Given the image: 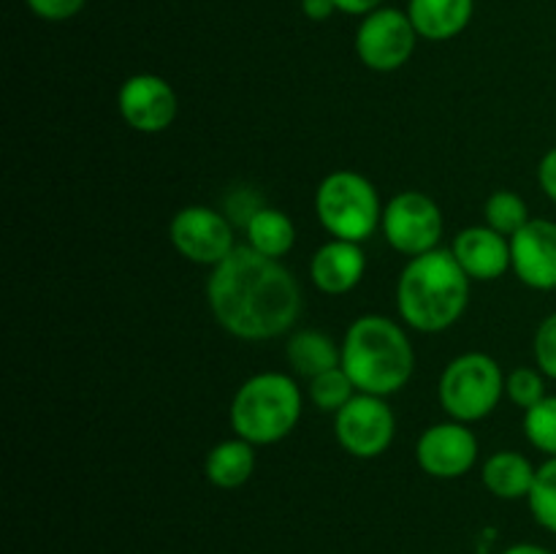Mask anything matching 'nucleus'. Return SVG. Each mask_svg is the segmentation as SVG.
I'll use <instances>...</instances> for the list:
<instances>
[{
  "mask_svg": "<svg viewBox=\"0 0 556 554\" xmlns=\"http://www.w3.org/2000/svg\"><path fill=\"white\" fill-rule=\"evenodd\" d=\"M532 353H535V364L546 378L556 380V313L546 315L541 320L532 340Z\"/></svg>",
  "mask_w": 556,
  "mask_h": 554,
  "instance_id": "a878e982",
  "label": "nucleus"
},
{
  "mask_svg": "<svg viewBox=\"0 0 556 554\" xmlns=\"http://www.w3.org/2000/svg\"><path fill=\"white\" fill-rule=\"evenodd\" d=\"M380 226L391 248L416 259L438 248L443 237V212L432 196L421 190H402L383 206Z\"/></svg>",
  "mask_w": 556,
  "mask_h": 554,
  "instance_id": "0eeeda50",
  "label": "nucleus"
},
{
  "mask_svg": "<svg viewBox=\"0 0 556 554\" xmlns=\"http://www.w3.org/2000/svg\"><path fill=\"white\" fill-rule=\"evenodd\" d=\"M117 109L125 123L139 134H163L177 119L179 98L163 76L136 74L119 87Z\"/></svg>",
  "mask_w": 556,
  "mask_h": 554,
  "instance_id": "9b49d317",
  "label": "nucleus"
},
{
  "mask_svg": "<svg viewBox=\"0 0 556 554\" xmlns=\"http://www.w3.org/2000/svg\"><path fill=\"white\" fill-rule=\"evenodd\" d=\"M416 459L427 476L443 478H462L472 470L478 459V438L467 424L462 421H443L432 424L421 432L416 445Z\"/></svg>",
  "mask_w": 556,
  "mask_h": 554,
  "instance_id": "f8f14e48",
  "label": "nucleus"
},
{
  "mask_svg": "<svg viewBox=\"0 0 556 554\" xmlns=\"http://www.w3.org/2000/svg\"><path fill=\"white\" fill-rule=\"evenodd\" d=\"M472 9H476V0H410L407 16L418 38L448 41L470 25Z\"/></svg>",
  "mask_w": 556,
  "mask_h": 554,
  "instance_id": "dca6fc26",
  "label": "nucleus"
},
{
  "mask_svg": "<svg viewBox=\"0 0 556 554\" xmlns=\"http://www.w3.org/2000/svg\"><path fill=\"white\" fill-rule=\"evenodd\" d=\"M503 554H554L552 549L541 546V543H514V546L505 549Z\"/></svg>",
  "mask_w": 556,
  "mask_h": 554,
  "instance_id": "7c9ffc66",
  "label": "nucleus"
},
{
  "mask_svg": "<svg viewBox=\"0 0 556 554\" xmlns=\"http://www.w3.org/2000/svg\"><path fill=\"white\" fill-rule=\"evenodd\" d=\"M337 443L358 459H375L386 454L396 435V418L386 396L358 391L345 407L334 413Z\"/></svg>",
  "mask_w": 556,
  "mask_h": 554,
  "instance_id": "6e6552de",
  "label": "nucleus"
},
{
  "mask_svg": "<svg viewBox=\"0 0 556 554\" xmlns=\"http://www.w3.org/2000/svg\"><path fill=\"white\" fill-rule=\"evenodd\" d=\"M206 302L228 335L248 342L275 340L302 315V288L282 261L261 255L250 244L233 253L206 280Z\"/></svg>",
  "mask_w": 556,
  "mask_h": 554,
  "instance_id": "f257e3e1",
  "label": "nucleus"
},
{
  "mask_svg": "<svg viewBox=\"0 0 556 554\" xmlns=\"http://www.w3.org/2000/svg\"><path fill=\"white\" fill-rule=\"evenodd\" d=\"M505 378L508 375L489 353H462L440 375V405L454 421H481L497 411L505 396Z\"/></svg>",
  "mask_w": 556,
  "mask_h": 554,
  "instance_id": "423d86ee",
  "label": "nucleus"
},
{
  "mask_svg": "<svg viewBox=\"0 0 556 554\" xmlns=\"http://www.w3.org/2000/svg\"><path fill=\"white\" fill-rule=\"evenodd\" d=\"M364 272H367V255H364L362 244L345 242V239H331V242L320 244L309 261V277H313L315 288L329 297H342V293L353 291L362 282Z\"/></svg>",
  "mask_w": 556,
  "mask_h": 554,
  "instance_id": "2eb2a0df",
  "label": "nucleus"
},
{
  "mask_svg": "<svg viewBox=\"0 0 556 554\" xmlns=\"http://www.w3.org/2000/svg\"><path fill=\"white\" fill-rule=\"evenodd\" d=\"M334 3H337V11H342V14L367 16L372 14V11H378L383 0H334Z\"/></svg>",
  "mask_w": 556,
  "mask_h": 554,
  "instance_id": "c756f323",
  "label": "nucleus"
},
{
  "mask_svg": "<svg viewBox=\"0 0 556 554\" xmlns=\"http://www.w3.org/2000/svg\"><path fill=\"white\" fill-rule=\"evenodd\" d=\"M206 481L217 489H239L255 473V445L242 438L223 440L206 454Z\"/></svg>",
  "mask_w": 556,
  "mask_h": 554,
  "instance_id": "6ab92c4d",
  "label": "nucleus"
},
{
  "mask_svg": "<svg viewBox=\"0 0 556 554\" xmlns=\"http://www.w3.org/2000/svg\"><path fill=\"white\" fill-rule=\"evenodd\" d=\"M307 394L318 411L337 413L356 396V386H353V380L348 378V373L340 364V367L329 369V373L315 375L307 386Z\"/></svg>",
  "mask_w": 556,
  "mask_h": 554,
  "instance_id": "4be33fe9",
  "label": "nucleus"
},
{
  "mask_svg": "<svg viewBox=\"0 0 556 554\" xmlns=\"http://www.w3.org/2000/svg\"><path fill=\"white\" fill-rule=\"evenodd\" d=\"M244 231H248L250 248L277 261L291 253L293 242H296L293 221L282 210H275V206H258V210L250 212Z\"/></svg>",
  "mask_w": 556,
  "mask_h": 554,
  "instance_id": "aec40b11",
  "label": "nucleus"
},
{
  "mask_svg": "<svg viewBox=\"0 0 556 554\" xmlns=\"http://www.w3.org/2000/svg\"><path fill=\"white\" fill-rule=\"evenodd\" d=\"M470 302V277L454 250L434 248L407 261L396 282V310L402 320L424 335L451 329Z\"/></svg>",
  "mask_w": 556,
  "mask_h": 554,
  "instance_id": "f03ea898",
  "label": "nucleus"
},
{
  "mask_svg": "<svg viewBox=\"0 0 556 554\" xmlns=\"http://www.w3.org/2000/svg\"><path fill=\"white\" fill-rule=\"evenodd\" d=\"M525 435L538 451L556 456V394L525 411Z\"/></svg>",
  "mask_w": 556,
  "mask_h": 554,
  "instance_id": "b1692460",
  "label": "nucleus"
},
{
  "mask_svg": "<svg viewBox=\"0 0 556 554\" xmlns=\"http://www.w3.org/2000/svg\"><path fill=\"white\" fill-rule=\"evenodd\" d=\"M340 348L342 369L362 394L389 396L410 383L416 351L407 331L389 315L369 313L356 318Z\"/></svg>",
  "mask_w": 556,
  "mask_h": 554,
  "instance_id": "7ed1b4c3",
  "label": "nucleus"
},
{
  "mask_svg": "<svg viewBox=\"0 0 556 554\" xmlns=\"http://www.w3.org/2000/svg\"><path fill=\"white\" fill-rule=\"evenodd\" d=\"M168 237H172L174 250L182 259L199 266H217L237 248V242H233V228L226 221V215L204 204L182 206L172 217Z\"/></svg>",
  "mask_w": 556,
  "mask_h": 554,
  "instance_id": "1a4fd4ad",
  "label": "nucleus"
},
{
  "mask_svg": "<svg viewBox=\"0 0 556 554\" xmlns=\"http://www.w3.org/2000/svg\"><path fill=\"white\" fill-rule=\"evenodd\" d=\"M538 467L519 451H497L481 467L483 487L500 500H527L535 483Z\"/></svg>",
  "mask_w": 556,
  "mask_h": 554,
  "instance_id": "f3484780",
  "label": "nucleus"
},
{
  "mask_svg": "<svg viewBox=\"0 0 556 554\" xmlns=\"http://www.w3.org/2000/svg\"><path fill=\"white\" fill-rule=\"evenodd\" d=\"M483 217H486V226H492L494 231L508 239L532 221L527 201L514 190H497V193L489 196L486 206H483Z\"/></svg>",
  "mask_w": 556,
  "mask_h": 554,
  "instance_id": "412c9836",
  "label": "nucleus"
},
{
  "mask_svg": "<svg viewBox=\"0 0 556 554\" xmlns=\"http://www.w3.org/2000/svg\"><path fill=\"white\" fill-rule=\"evenodd\" d=\"M315 215L331 239L362 244L383 221V206L378 190L364 174L340 168L320 179L315 190Z\"/></svg>",
  "mask_w": 556,
  "mask_h": 554,
  "instance_id": "39448f33",
  "label": "nucleus"
},
{
  "mask_svg": "<svg viewBox=\"0 0 556 554\" xmlns=\"http://www.w3.org/2000/svg\"><path fill=\"white\" fill-rule=\"evenodd\" d=\"M505 394L514 405L530 411L532 405L543 400L546 394V375L535 367H516L514 373L505 378Z\"/></svg>",
  "mask_w": 556,
  "mask_h": 554,
  "instance_id": "393cba45",
  "label": "nucleus"
},
{
  "mask_svg": "<svg viewBox=\"0 0 556 554\" xmlns=\"http://www.w3.org/2000/svg\"><path fill=\"white\" fill-rule=\"evenodd\" d=\"M530 514L546 532L556 536V456H548L535 473V483L527 498Z\"/></svg>",
  "mask_w": 556,
  "mask_h": 554,
  "instance_id": "5701e85b",
  "label": "nucleus"
},
{
  "mask_svg": "<svg viewBox=\"0 0 556 554\" xmlns=\"http://www.w3.org/2000/svg\"><path fill=\"white\" fill-rule=\"evenodd\" d=\"M27 9L47 22H65L79 14L87 5V0H25Z\"/></svg>",
  "mask_w": 556,
  "mask_h": 554,
  "instance_id": "bb28decb",
  "label": "nucleus"
},
{
  "mask_svg": "<svg viewBox=\"0 0 556 554\" xmlns=\"http://www.w3.org/2000/svg\"><path fill=\"white\" fill-rule=\"evenodd\" d=\"M538 182H541L543 193L556 204V147L541 158V166H538Z\"/></svg>",
  "mask_w": 556,
  "mask_h": 554,
  "instance_id": "cd10ccee",
  "label": "nucleus"
},
{
  "mask_svg": "<svg viewBox=\"0 0 556 554\" xmlns=\"http://www.w3.org/2000/svg\"><path fill=\"white\" fill-rule=\"evenodd\" d=\"M418 33L407 11L378 9L362 20L356 30V54L367 68L389 74L402 68L416 52Z\"/></svg>",
  "mask_w": 556,
  "mask_h": 554,
  "instance_id": "9d476101",
  "label": "nucleus"
},
{
  "mask_svg": "<svg viewBox=\"0 0 556 554\" xmlns=\"http://www.w3.org/2000/svg\"><path fill=\"white\" fill-rule=\"evenodd\" d=\"M302 11L304 16H309L313 22H324L334 14L337 3L334 0H302Z\"/></svg>",
  "mask_w": 556,
  "mask_h": 554,
  "instance_id": "c85d7f7f",
  "label": "nucleus"
},
{
  "mask_svg": "<svg viewBox=\"0 0 556 554\" xmlns=\"http://www.w3.org/2000/svg\"><path fill=\"white\" fill-rule=\"evenodd\" d=\"M288 364L299 378L313 380L315 375L329 373L342 364V348L329 335L318 329H302L291 335L286 345Z\"/></svg>",
  "mask_w": 556,
  "mask_h": 554,
  "instance_id": "a211bd4d",
  "label": "nucleus"
},
{
  "mask_svg": "<svg viewBox=\"0 0 556 554\" xmlns=\"http://www.w3.org/2000/svg\"><path fill=\"white\" fill-rule=\"evenodd\" d=\"M454 255L470 280H497L510 269V239L492 226H470L456 234Z\"/></svg>",
  "mask_w": 556,
  "mask_h": 554,
  "instance_id": "4468645a",
  "label": "nucleus"
},
{
  "mask_svg": "<svg viewBox=\"0 0 556 554\" xmlns=\"http://www.w3.org/2000/svg\"><path fill=\"white\" fill-rule=\"evenodd\" d=\"M510 269L527 288L554 291L556 288V223L532 217L521 231L510 237Z\"/></svg>",
  "mask_w": 556,
  "mask_h": 554,
  "instance_id": "ddd939ff",
  "label": "nucleus"
},
{
  "mask_svg": "<svg viewBox=\"0 0 556 554\" xmlns=\"http://www.w3.org/2000/svg\"><path fill=\"white\" fill-rule=\"evenodd\" d=\"M231 429L253 445L280 443L302 418V389L286 373H258L231 400Z\"/></svg>",
  "mask_w": 556,
  "mask_h": 554,
  "instance_id": "20e7f679",
  "label": "nucleus"
}]
</instances>
